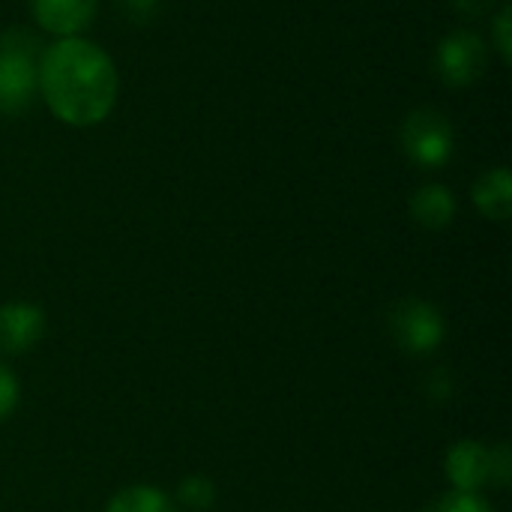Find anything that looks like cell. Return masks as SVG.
<instances>
[{
  "mask_svg": "<svg viewBox=\"0 0 512 512\" xmlns=\"http://www.w3.org/2000/svg\"><path fill=\"white\" fill-rule=\"evenodd\" d=\"M33 18L42 30L54 33L57 39L78 36L96 18L99 0H30Z\"/></svg>",
  "mask_w": 512,
  "mask_h": 512,
  "instance_id": "cell-7",
  "label": "cell"
},
{
  "mask_svg": "<svg viewBox=\"0 0 512 512\" xmlns=\"http://www.w3.org/2000/svg\"><path fill=\"white\" fill-rule=\"evenodd\" d=\"M512 480V450L507 441L489 447V483L495 489H507Z\"/></svg>",
  "mask_w": 512,
  "mask_h": 512,
  "instance_id": "cell-14",
  "label": "cell"
},
{
  "mask_svg": "<svg viewBox=\"0 0 512 512\" xmlns=\"http://www.w3.org/2000/svg\"><path fill=\"white\" fill-rule=\"evenodd\" d=\"M36 87L48 111L75 129L102 123L117 102V66L90 39L66 36L42 48Z\"/></svg>",
  "mask_w": 512,
  "mask_h": 512,
  "instance_id": "cell-1",
  "label": "cell"
},
{
  "mask_svg": "<svg viewBox=\"0 0 512 512\" xmlns=\"http://www.w3.org/2000/svg\"><path fill=\"white\" fill-rule=\"evenodd\" d=\"M18 399H21V387H18V378L12 375L9 366L0 363V423L9 420L18 408Z\"/></svg>",
  "mask_w": 512,
  "mask_h": 512,
  "instance_id": "cell-16",
  "label": "cell"
},
{
  "mask_svg": "<svg viewBox=\"0 0 512 512\" xmlns=\"http://www.w3.org/2000/svg\"><path fill=\"white\" fill-rule=\"evenodd\" d=\"M402 150L405 156L426 171L444 168L456 150V132L444 111L438 108H414L402 123Z\"/></svg>",
  "mask_w": 512,
  "mask_h": 512,
  "instance_id": "cell-3",
  "label": "cell"
},
{
  "mask_svg": "<svg viewBox=\"0 0 512 512\" xmlns=\"http://www.w3.org/2000/svg\"><path fill=\"white\" fill-rule=\"evenodd\" d=\"M510 27H512V6L510 3H504V6L498 9V15L492 18V42H495V48H498V54H501V60H504V63H510L512 60Z\"/></svg>",
  "mask_w": 512,
  "mask_h": 512,
  "instance_id": "cell-15",
  "label": "cell"
},
{
  "mask_svg": "<svg viewBox=\"0 0 512 512\" xmlns=\"http://www.w3.org/2000/svg\"><path fill=\"white\" fill-rule=\"evenodd\" d=\"M489 63V45L474 30H453L435 51V72L447 87H471L483 78Z\"/></svg>",
  "mask_w": 512,
  "mask_h": 512,
  "instance_id": "cell-5",
  "label": "cell"
},
{
  "mask_svg": "<svg viewBox=\"0 0 512 512\" xmlns=\"http://www.w3.org/2000/svg\"><path fill=\"white\" fill-rule=\"evenodd\" d=\"M387 330H390L396 348L411 357H426V354L438 351V345L447 336V324H444V315L438 312V306H432L429 300H420V297L399 300L390 309Z\"/></svg>",
  "mask_w": 512,
  "mask_h": 512,
  "instance_id": "cell-4",
  "label": "cell"
},
{
  "mask_svg": "<svg viewBox=\"0 0 512 512\" xmlns=\"http://www.w3.org/2000/svg\"><path fill=\"white\" fill-rule=\"evenodd\" d=\"M177 501L192 512L213 510V504H216V483L210 477H204V474H192V477L180 480Z\"/></svg>",
  "mask_w": 512,
  "mask_h": 512,
  "instance_id": "cell-12",
  "label": "cell"
},
{
  "mask_svg": "<svg viewBox=\"0 0 512 512\" xmlns=\"http://www.w3.org/2000/svg\"><path fill=\"white\" fill-rule=\"evenodd\" d=\"M408 210L426 231H444L456 219V195L441 183H426L411 195Z\"/></svg>",
  "mask_w": 512,
  "mask_h": 512,
  "instance_id": "cell-9",
  "label": "cell"
},
{
  "mask_svg": "<svg viewBox=\"0 0 512 512\" xmlns=\"http://www.w3.org/2000/svg\"><path fill=\"white\" fill-rule=\"evenodd\" d=\"M45 336V312L36 303H3L0 306V354L18 357L33 351Z\"/></svg>",
  "mask_w": 512,
  "mask_h": 512,
  "instance_id": "cell-6",
  "label": "cell"
},
{
  "mask_svg": "<svg viewBox=\"0 0 512 512\" xmlns=\"http://www.w3.org/2000/svg\"><path fill=\"white\" fill-rule=\"evenodd\" d=\"M420 512H495L480 492H444Z\"/></svg>",
  "mask_w": 512,
  "mask_h": 512,
  "instance_id": "cell-13",
  "label": "cell"
},
{
  "mask_svg": "<svg viewBox=\"0 0 512 512\" xmlns=\"http://www.w3.org/2000/svg\"><path fill=\"white\" fill-rule=\"evenodd\" d=\"M39 39L27 30H9L0 36V114H21L36 93Z\"/></svg>",
  "mask_w": 512,
  "mask_h": 512,
  "instance_id": "cell-2",
  "label": "cell"
},
{
  "mask_svg": "<svg viewBox=\"0 0 512 512\" xmlns=\"http://www.w3.org/2000/svg\"><path fill=\"white\" fill-rule=\"evenodd\" d=\"M105 512H177V507H174V501L162 489L147 486V483H138V486L120 489L108 501Z\"/></svg>",
  "mask_w": 512,
  "mask_h": 512,
  "instance_id": "cell-11",
  "label": "cell"
},
{
  "mask_svg": "<svg viewBox=\"0 0 512 512\" xmlns=\"http://www.w3.org/2000/svg\"><path fill=\"white\" fill-rule=\"evenodd\" d=\"M120 3V9L129 15V18H135V21H147L153 12H156V6H159V0H117Z\"/></svg>",
  "mask_w": 512,
  "mask_h": 512,
  "instance_id": "cell-17",
  "label": "cell"
},
{
  "mask_svg": "<svg viewBox=\"0 0 512 512\" xmlns=\"http://www.w3.org/2000/svg\"><path fill=\"white\" fill-rule=\"evenodd\" d=\"M471 198H474V207L492 219V222H507L512 216V177L504 165L492 168V171H483L471 189Z\"/></svg>",
  "mask_w": 512,
  "mask_h": 512,
  "instance_id": "cell-10",
  "label": "cell"
},
{
  "mask_svg": "<svg viewBox=\"0 0 512 512\" xmlns=\"http://www.w3.org/2000/svg\"><path fill=\"white\" fill-rule=\"evenodd\" d=\"M447 480L456 492H480L489 483V447L480 441H456L444 459Z\"/></svg>",
  "mask_w": 512,
  "mask_h": 512,
  "instance_id": "cell-8",
  "label": "cell"
}]
</instances>
